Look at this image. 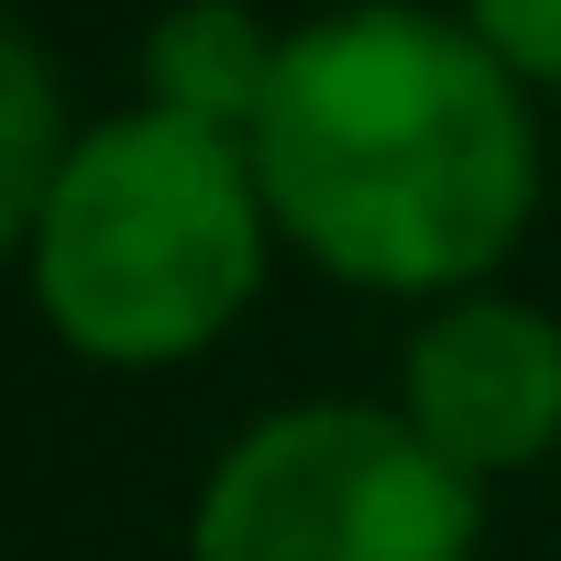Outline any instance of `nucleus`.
<instances>
[{"mask_svg": "<svg viewBox=\"0 0 561 561\" xmlns=\"http://www.w3.org/2000/svg\"><path fill=\"white\" fill-rule=\"evenodd\" d=\"M484 484L386 397H298L220 440L187 495V561H473Z\"/></svg>", "mask_w": 561, "mask_h": 561, "instance_id": "obj_3", "label": "nucleus"}, {"mask_svg": "<svg viewBox=\"0 0 561 561\" xmlns=\"http://www.w3.org/2000/svg\"><path fill=\"white\" fill-rule=\"evenodd\" d=\"M397 408L473 484L550 462L561 451V320L495 287L440 298L397 353Z\"/></svg>", "mask_w": 561, "mask_h": 561, "instance_id": "obj_4", "label": "nucleus"}, {"mask_svg": "<svg viewBox=\"0 0 561 561\" xmlns=\"http://www.w3.org/2000/svg\"><path fill=\"white\" fill-rule=\"evenodd\" d=\"M78 133H67V100H56V67L34 34H0V231H34L45 187L67 176Z\"/></svg>", "mask_w": 561, "mask_h": 561, "instance_id": "obj_6", "label": "nucleus"}, {"mask_svg": "<svg viewBox=\"0 0 561 561\" xmlns=\"http://www.w3.org/2000/svg\"><path fill=\"white\" fill-rule=\"evenodd\" d=\"M264 176L242 133L176 111H111L78 133L67 176L23 231V287L45 331L100 375L198 364L264 287Z\"/></svg>", "mask_w": 561, "mask_h": 561, "instance_id": "obj_2", "label": "nucleus"}, {"mask_svg": "<svg viewBox=\"0 0 561 561\" xmlns=\"http://www.w3.org/2000/svg\"><path fill=\"white\" fill-rule=\"evenodd\" d=\"M462 23L495 45L517 89H561V0H462Z\"/></svg>", "mask_w": 561, "mask_h": 561, "instance_id": "obj_7", "label": "nucleus"}, {"mask_svg": "<svg viewBox=\"0 0 561 561\" xmlns=\"http://www.w3.org/2000/svg\"><path fill=\"white\" fill-rule=\"evenodd\" d=\"M275 56H287V34H264V12H242V0H176V12L144 23V100L253 144Z\"/></svg>", "mask_w": 561, "mask_h": 561, "instance_id": "obj_5", "label": "nucleus"}, {"mask_svg": "<svg viewBox=\"0 0 561 561\" xmlns=\"http://www.w3.org/2000/svg\"><path fill=\"white\" fill-rule=\"evenodd\" d=\"M275 242L364 298H473L539 209V122L473 23L353 0L287 34L253 122Z\"/></svg>", "mask_w": 561, "mask_h": 561, "instance_id": "obj_1", "label": "nucleus"}]
</instances>
